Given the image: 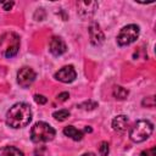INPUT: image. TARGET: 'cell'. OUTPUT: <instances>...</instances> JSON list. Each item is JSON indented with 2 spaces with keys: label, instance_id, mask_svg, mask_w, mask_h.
Masks as SVG:
<instances>
[{
  "label": "cell",
  "instance_id": "cell-2",
  "mask_svg": "<svg viewBox=\"0 0 156 156\" xmlns=\"http://www.w3.org/2000/svg\"><path fill=\"white\" fill-rule=\"evenodd\" d=\"M55 134L56 132L50 124L45 122H37L30 129V140L37 144L48 143L54 139Z\"/></svg>",
  "mask_w": 156,
  "mask_h": 156
},
{
  "label": "cell",
  "instance_id": "cell-22",
  "mask_svg": "<svg viewBox=\"0 0 156 156\" xmlns=\"http://www.w3.org/2000/svg\"><path fill=\"white\" fill-rule=\"evenodd\" d=\"M84 132H91V128H90V127H87V128L84 129Z\"/></svg>",
  "mask_w": 156,
  "mask_h": 156
},
{
  "label": "cell",
  "instance_id": "cell-20",
  "mask_svg": "<svg viewBox=\"0 0 156 156\" xmlns=\"http://www.w3.org/2000/svg\"><path fill=\"white\" fill-rule=\"evenodd\" d=\"M0 5L2 6V9H4L5 11H9V10H11V9H12L13 2H10V1H7V2H0Z\"/></svg>",
  "mask_w": 156,
  "mask_h": 156
},
{
  "label": "cell",
  "instance_id": "cell-11",
  "mask_svg": "<svg viewBox=\"0 0 156 156\" xmlns=\"http://www.w3.org/2000/svg\"><path fill=\"white\" fill-rule=\"evenodd\" d=\"M128 122L129 121H128L127 116L119 115V116H117L112 119V128L118 133H123L128 127Z\"/></svg>",
  "mask_w": 156,
  "mask_h": 156
},
{
  "label": "cell",
  "instance_id": "cell-19",
  "mask_svg": "<svg viewBox=\"0 0 156 156\" xmlns=\"http://www.w3.org/2000/svg\"><path fill=\"white\" fill-rule=\"evenodd\" d=\"M68 98H69V94L67 91H63V93H61V94L57 95V100L58 101H66Z\"/></svg>",
  "mask_w": 156,
  "mask_h": 156
},
{
  "label": "cell",
  "instance_id": "cell-1",
  "mask_svg": "<svg viewBox=\"0 0 156 156\" xmlns=\"http://www.w3.org/2000/svg\"><path fill=\"white\" fill-rule=\"evenodd\" d=\"M32 121L30 106L26 102H17L6 113V124L11 128H23Z\"/></svg>",
  "mask_w": 156,
  "mask_h": 156
},
{
  "label": "cell",
  "instance_id": "cell-18",
  "mask_svg": "<svg viewBox=\"0 0 156 156\" xmlns=\"http://www.w3.org/2000/svg\"><path fill=\"white\" fill-rule=\"evenodd\" d=\"M34 101H35L37 104H39V105H44V104H46L48 99H46V98H45L44 95L37 94V95H34Z\"/></svg>",
  "mask_w": 156,
  "mask_h": 156
},
{
  "label": "cell",
  "instance_id": "cell-14",
  "mask_svg": "<svg viewBox=\"0 0 156 156\" xmlns=\"http://www.w3.org/2000/svg\"><path fill=\"white\" fill-rule=\"evenodd\" d=\"M112 94H113V96H115L116 99H118V100H124V99H127V96H128L129 91H128L126 88L117 85V87H115V88H113Z\"/></svg>",
  "mask_w": 156,
  "mask_h": 156
},
{
  "label": "cell",
  "instance_id": "cell-7",
  "mask_svg": "<svg viewBox=\"0 0 156 156\" xmlns=\"http://www.w3.org/2000/svg\"><path fill=\"white\" fill-rule=\"evenodd\" d=\"M54 77L62 83H71L76 79L77 73H76V69L73 68V66H65L61 69H58Z\"/></svg>",
  "mask_w": 156,
  "mask_h": 156
},
{
  "label": "cell",
  "instance_id": "cell-17",
  "mask_svg": "<svg viewBox=\"0 0 156 156\" xmlns=\"http://www.w3.org/2000/svg\"><path fill=\"white\" fill-rule=\"evenodd\" d=\"M96 106H98V104L94 102V101H87V102H83V104L79 105V107L84 108V110H94Z\"/></svg>",
  "mask_w": 156,
  "mask_h": 156
},
{
  "label": "cell",
  "instance_id": "cell-4",
  "mask_svg": "<svg viewBox=\"0 0 156 156\" xmlns=\"http://www.w3.org/2000/svg\"><path fill=\"white\" fill-rule=\"evenodd\" d=\"M152 130H154V126L150 121L140 119L130 128L129 138L134 143H141L152 134Z\"/></svg>",
  "mask_w": 156,
  "mask_h": 156
},
{
  "label": "cell",
  "instance_id": "cell-15",
  "mask_svg": "<svg viewBox=\"0 0 156 156\" xmlns=\"http://www.w3.org/2000/svg\"><path fill=\"white\" fill-rule=\"evenodd\" d=\"M52 117L55 119L62 122V121H65V119H67L69 117V111L68 110H58V111H55L52 113Z\"/></svg>",
  "mask_w": 156,
  "mask_h": 156
},
{
  "label": "cell",
  "instance_id": "cell-6",
  "mask_svg": "<svg viewBox=\"0 0 156 156\" xmlns=\"http://www.w3.org/2000/svg\"><path fill=\"white\" fill-rule=\"evenodd\" d=\"M35 72L30 67H22L17 73V82L22 88H28L35 80Z\"/></svg>",
  "mask_w": 156,
  "mask_h": 156
},
{
  "label": "cell",
  "instance_id": "cell-5",
  "mask_svg": "<svg viewBox=\"0 0 156 156\" xmlns=\"http://www.w3.org/2000/svg\"><path fill=\"white\" fill-rule=\"evenodd\" d=\"M138 37H139V27L136 24H128L119 30L117 35V43L121 46H126L134 43L138 39Z\"/></svg>",
  "mask_w": 156,
  "mask_h": 156
},
{
  "label": "cell",
  "instance_id": "cell-13",
  "mask_svg": "<svg viewBox=\"0 0 156 156\" xmlns=\"http://www.w3.org/2000/svg\"><path fill=\"white\" fill-rule=\"evenodd\" d=\"M0 156H24L23 152L15 146H4L0 147Z\"/></svg>",
  "mask_w": 156,
  "mask_h": 156
},
{
  "label": "cell",
  "instance_id": "cell-21",
  "mask_svg": "<svg viewBox=\"0 0 156 156\" xmlns=\"http://www.w3.org/2000/svg\"><path fill=\"white\" fill-rule=\"evenodd\" d=\"M82 156H95L93 152H88V154H84V155H82Z\"/></svg>",
  "mask_w": 156,
  "mask_h": 156
},
{
  "label": "cell",
  "instance_id": "cell-16",
  "mask_svg": "<svg viewBox=\"0 0 156 156\" xmlns=\"http://www.w3.org/2000/svg\"><path fill=\"white\" fill-rule=\"evenodd\" d=\"M99 154H100V156H107L108 155V143L107 141H101L100 143Z\"/></svg>",
  "mask_w": 156,
  "mask_h": 156
},
{
  "label": "cell",
  "instance_id": "cell-12",
  "mask_svg": "<svg viewBox=\"0 0 156 156\" xmlns=\"http://www.w3.org/2000/svg\"><path fill=\"white\" fill-rule=\"evenodd\" d=\"M63 134H65L66 136L71 138L72 140H76V141L82 140V138H83V135H84L82 130L74 128L73 126H67V127H65V129H63Z\"/></svg>",
  "mask_w": 156,
  "mask_h": 156
},
{
  "label": "cell",
  "instance_id": "cell-3",
  "mask_svg": "<svg viewBox=\"0 0 156 156\" xmlns=\"http://www.w3.org/2000/svg\"><path fill=\"white\" fill-rule=\"evenodd\" d=\"M20 49V37L13 32H7L0 38V51L5 57H13Z\"/></svg>",
  "mask_w": 156,
  "mask_h": 156
},
{
  "label": "cell",
  "instance_id": "cell-8",
  "mask_svg": "<svg viewBox=\"0 0 156 156\" xmlns=\"http://www.w3.org/2000/svg\"><path fill=\"white\" fill-rule=\"evenodd\" d=\"M89 35H90V41L93 45H101L105 40V34L100 29V26L96 22H93L89 26Z\"/></svg>",
  "mask_w": 156,
  "mask_h": 156
},
{
  "label": "cell",
  "instance_id": "cell-9",
  "mask_svg": "<svg viewBox=\"0 0 156 156\" xmlns=\"http://www.w3.org/2000/svg\"><path fill=\"white\" fill-rule=\"evenodd\" d=\"M49 50H50V52L52 55L60 56V55H62V54L66 52L67 48H66V44L62 40V38H60V37H52L51 40H50V44H49Z\"/></svg>",
  "mask_w": 156,
  "mask_h": 156
},
{
  "label": "cell",
  "instance_id": "cell-10",
  "mask_svg": "<svg viewBox=\"0 0 156 156\" xmlns=\"http://www.w3.org/2000/svg\"><path fill=\"white\" fill-rule=\"evenodd\" d=\"M77 7H78V13L85 18V17H90L95 9L98 7V2L95 1H79L77 2Z\"/></svg>",
  "mask_w": 156,
  "mask_h": 156
}]
</instances>
